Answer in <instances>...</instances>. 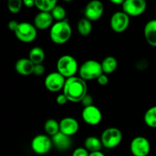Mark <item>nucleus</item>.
Wrapping results in <instances>:
<instances>
[{
    "instance_id": "nucleus-1",
    "label": "nucleus",
    "mask_w": 156,
    "mask_h": 156,
    "mask_svg": "<svg viewBox=\"0 0 156 156\" xmlns=\"http://www.w3.org/2000/svg\"><path fill=\"white\" fill-rule=\"evenodd\" d=\"M87 90L88 88L85 81L80 77L73 76L66 80L63 94L69 101L79 102L86 95Z\"/></svg>"
},
{
    "instance_id": "nucleus-4",
    "label": "nucleus",
    "mask_w": 156,
    "mask_h": 156,
    "mask_svg": "<svg viewBox=\"0 0 156 156\" xmlns=\"http://www.w3.org/2000/svg\"><path fill=\"white\" fill-rule=\"evenodd\" d=\"M57 72L65 78L75 76L78 72V62L73 56L70 55H63L59 58L56 63Z\"/></svg>"
},
{
    "instance_id": "nucleus-26",
    "label": "nucleus",
    "mask_w": 156,
    "mask_h": 156,
    "mask_svg": "<svg viewBox=\"0 0 156 156\" xmlns=\"http://www.w3.org/2000/svg\"><path fill=\"white\" fill-rule=\"evenodd\" d=\"M50 13H51L53 19L56 20L57 21H64L66 16V12L65 9L62 6L59 5H57Z\"/></svg>"
},
{
    "instance_id": "nucleus-33",
    "label": "nucleus",
    "mask_w": 156,
    "mask_h": 156,
    "mask_svg": "<svg viewBox=\"0 0 156 156\" xmlns=\"http://www.w3.org/2000/svg\"><path fill=\"white\" fill-rule=\"evenodd\" d=\"M18 24H19V23L17 22L16 21H9V24H8V27H9V30L15 32V30L17 29V27H18Z\"/></svg>"
},
{
    "instance_id": "nucleus-30",
    "label": "nucleus",
    "mask_w": 156,
    "mask_h": 156,
    "mask_svg": "<svg viewBox=\"0 0 156 156\" xmlns=\"http://www.w3.org/2000/svg\"><path fill=\"white\" fill-rule=\"evenodd\" d=\"M45 72V68H44V65L42 64H38V65H35L34 69V73L35 76H42Z\"/></svg>"
},
{
    "instance_id": "nucleus-18",
    "label": "nucleus",
    "mask_w": 156,
    "mask_h": 156,
    "mask_svg": "<svg viewBox=\"0 0 156 156\" xmlns=\"http://www.w3.org/2000/svg\"><path fill=\"white\" fill-rule=\"evenodd\" d=\"M144 36L148 44L156 47V19L150 20L144 27Z\"/></svg>"
},
{
    "instance_id": "nucleus-16",
    "label": "nucleus",
    "mask_w": 156,
    "mask_h": 156,
    "mask_svg": "<svg viewBox=\"0 0 156 156\" xmlns=\"http://www.w3.org/2000/svg\"><path fill=\"white\" fill-rule=\"evenodd\" d=\"M35 65L27 58H21L17 60L15 63V70L21 76H30L33 74Z\"/></svg>"
},
{
    "instance_id": "nucleus-15",
    "label": "nucleus",
    "mask_w": 156,
    "mask_h": 156,
    "mask_svg": "<svg viewBox=\"0 0 156 156\" xmlns=\"http://www.w3.org/2000/svg\"><path fill=\"white\" fill-rule=\"evenodd\" d=\"M53 18L50 12H41L35 16L34 20V25L36 28L44 30L48 28L52 25Z\"/></svg>"
},
{
    "instance_id": "nucleus-34",
    "label": "nucleus",
    "mask_w": 156,
    "mask_h": 156,
    "mask_svg": "<svg viewBox=\"0 0 156 156\" xmlns=\"http://www.w3.org/2000/svg\"><path fill=\"white\" fill-rule=\"evenodd\" d=\"M23 4L27 8H32L35 6V0H24L23 1Z\"/></svg>"
},
{
    "instance_id": "nucleus-27",
    "label": "nucleus",
    "mask_w": 156,
    "mask_h": 156,
    "mask_svg": "<svg viewBox=\"0 0 156 156\" xmlns=\"http://www.w3.org/2000/svg\"><path fill=\"white\" fill-rule=\"evenodd\" d=\"M23 2L21 0H9L8 2V8L12 13L17 14L20 12Z\"/></svg>"
},
{
    "instance_id": "nucleus-7",
    "label": "nucleus",
    "mask_w": 156,
    "mask_h": 156,
    "mask_svg": "<svg viewBox=\"0 0 156 156\" xmlns=\"http://www.w3.org/2000/svg\"><path fill=\"white\" fill-rule=\"evenodd\" d=\"M32 150L38 155H45L48 153L53 146L52 140L47 135L40 134L32 140L30 143Z\"/></svg>"
},
{
    "instance_id": "nucleus-29",
    "label": "nucleus",
    "mask_w": 156,
    "mask_h": 156,
    "mask_svg": "<svg viewBox=\"0 0 156 156\" xmlns=\"http://www.w3.org/2000/svg\"><path fill=\"white\" fill-rule=\"evenodd\" d=\"M81 102H82V105L84 106V108L91 106V105H92V104H93V98H92V97H91V95H89V94H87L86 95H85V97L83 98V99L81 101Z\"/></svg>"
},
{
    "instance_id": "nucleus-19",
    "label": "nucleus",
    "mask_w": 156,
    "mask_h": 156,
    "mask_svg": "<svg viewBox=\"0 0 156 156\" xmlns=\"http://www.w3.org/2000/svg\"><path fill=\"white\" fill-rule=\"evenodd\" d=\"M84 146L91 153V152H100L103 145L100 139L95 136H89L85 140Z\"/></svg>"
},
{
    "instance_id": "nucleus-11",
    "label": "nucleus",
    "mask_w": 156,
    "mask_h": 156,
    "mask_svg": "<svg viewBox=\"0 0 156 156\" xmlns=\"http://www.w3.org/2000/svg\"><path fill=\"white\" fill-rule=\"evenodd\" d=\"M129 24V16L123 12H117L111 16V27L116 33L125 31Z\"/></svg>"
},
{
    "instance_id": "nucleus-31",
    "label": "nucleus",
    "mask_w": 156,
    "mask_h": 156,
    "mask_svg": "<svg viewBox=\"0 0 156 156\" xmlns=\"http://www.w3.org/2000/svg\"><path fill=\"white\" fill-rule=\"evenodd\" d=\"M97 80L99 85H106L108 83V76H107V75L105 74V73L101 75V76L98 78Z\"/></svg>"
},
{
    "instance_id": "nucleus-36",
    "label": "nucleus",
    "mask_w": 156,
    "mask_h": 156,
    "mask_svg": "<svg viewBox=\"0 0 156 156\" xmlns=\"http://www.w3.org/2000/svg\"><path fill=\"white\" fill-rule=\"evenodd\" d=\"M111 2L114 3V4H116V5H123V0H111Z\"/></svg>"
},
{
    "instance_id": "nucleus-10",
    "label": "nucleus",
    "mask_w": 156,
    "mask_h": 156,
    "mask_svg": "<svg viewBox=\"0 0 156 156\" xmlns=\"http://www.w3.org/2000/svg\"><path fill=\"white\" fill-rule=\"evenodd\" d=\"M66 80L63 76L58 72H53L47 75L44 80V85L48 91L52 92H56L61 90L65 85Z\"/></svg>"
},
{
    "instance_id": "nucleus-22",
    "label": "nucleus",
    "mask_w": 156,
    "mask_h": 156,
    "mask_svg": "<svg viewBox=\"0 0 156 156\" xmlns=\"http://www.w3.org/2000/svg\"><path fill=\"white\" fill-rule=\"evenodd\" d=\"M56 5L57 2L56 0H35V6L41 12H51Z\"/></svg>"
},
{
    "instance_id": "nucleus-21",
    "label": "nucleus",
    "mask_w": 156,
    "mask_h": 156,
    "mask_svg": "<svg viewBox=\"0 0 156 156\" xmlns=\"http://www.w3.org/2000/svg\"><path fill=\"white\" fill-rule=\"evenodd\" d=\"M101 67L103 73L111 74L114 73L117 68V60L114 56H107L101 62Z\"/></svg>"
},
{
    "instance_id": "nucleus-5",
    "label": "nucleus",
    "mask_w": 156,
    "mask_h": 156,
    "mask_svg": "<svg viewBox=\"0 0 156 156\" xmlns=\"http://www.w3.org/2000/svg\"><path fill=\"white\" fill-rule=\"evenodd\" d=\"M123 139L121 131L116 127H110L102 133L101 140L102 145L106 149H114L120 144Z\"/></svg>"
},
{
    "instance_id": "nucleus-6",
    "label": "nucleus",
    "mask_w": 156,
    "mask_h": 156,
    "mask_svg": "<svg viewBox=\"0 0 156 156\" xmlns=\"http://www.w3.org/2000/svg\"><path fill=\"white\" fill-rule=\"evenodd\" d=\"M14 33L19 41L24 43L32 42L34 41L37 34L36 27L28 22L19 23Z\"/></svg>"
},
{
    "instance_id": "nucleus-17",
    "label": "nucleus",
    "mask_w": 156,
    "mask_h": 156,
    "mask_svg": "<svg viewBox=\"0 0 156 156\" xmlns=\"http://www.w3.org/2000/svg\"><path fill=\"white\" fill-rule=\"evenodd\" d=\"M53 145L60 151H66L70 149L72 146V140L70 136L65 135L62 133L59 132L52 137Z\"/></svg>"
},
{
    "instance_id": "nucleus-32",
    "label": "nucleus",
    "mask_w": 156,
    "mask_h": 156,
    "mask_svg": "<svg viewBox=\"0 0 156 156\" xmlns=\"http://www.w3.org/2000/svg\"><path fill=\"white\" fill-rule=\"evenodd\" d=\"M67 101H68V99H67V98L66 97V95L63 93L61 94H59L57 96V98H56V103L59 105H65L67 102Z\"/></svg>"
},
{
    "instance_id": "nucleus-28",
    "label": "nucleus",
    "mask_w": 156,
    "mask_h": 156,
    "mask_svg": "<svg viewBox=\"0 0 156 156\" xmlns=\"http://www.w3.org/2000/svg\"><path fill=\"white\" fill-rule=\"evenodd\" d=\"M90 153L85 148H77L74 150L72 156H89Z\"/></svg>"
},
{
    "instance_id": "nucleus-9",
    "label": "nucleus",
    "mask_w": 156,
    "mask_h": 156,
    "mask_svg": "<svg viewBox=\"0 0 156 156\" xmlns=\"http://www.w3.org/2000/svg\"><path fill=\"white\" fill-rule=\"evenodd\" d=\"M147 4L144 0H126L122 5L123 12L129 16H139L146 11Z\"/></svg>"
},
{
    "instance_id": "nucleus-20",
    "label": "nucleus",
    "mask_w": 156,
    "mask_h": 156,
    "mask_svg": "<svg viewBox=\"0 0 156 156\" xmlns=\"http://www.w3.org/2000/svg\"><path fill=\"white\" fill-rule=\"evenodd\" d=\"M28 59L33 62L34 65L42 64L45 59V53L44 50L40 47H34L29 52Z\"/></svg>"
},
{
    "instance_id": "nucleus-35",
    "label": "nucleus",
    "mask_w": 156,
    "mask_h": 156,
    "mask_svg": "<svg viewBox=\"0 0 156 156\" xmlns=\"http://www.w3.org/2000/svg\"><path fill=\"white\" fill-rule=\"evenodd\" d=\"M89 156H105V154L103 152H91Z\"/></svg>"
},
{
    "instance_id": "nucleus-3",
    "label": "nucleus",
    "mask_w": 156,
    "mask_h": 156,
    "mask_svg": "<svg viewBox=\"0 0 156 156\" xmlns=\"http://www.w3.org/2000/svg\"><path fill=\"white\" fill-rule=\"evenodd\" d=\"M79 76L85 81L98 79L103 74L101 64L94 59L87 60L79 67Z\"/></svg>"
},
{
    "instance_id": "nucleus-12",
    "label": "nucleus",
    "mask_w": 156,
    "mask_h": 156,
    "mask_svg": "<svg viewBox=\"0 0 156 156\" xmlns=\"http://www.w3.org/2000/svg\"><path fill=\"white\" fill-rule=\"evenodd\" d=\"M104 5L98 0H93L89 2L85 6V18L91 21H97L104 13Z\"/></svg>"
},
{
    "instance_id": "nucleus-8",
    "label": "nucleus",
    "mask_w": 156,
    "mask_h": 156,
    "mask_svg": "<svg viewBox=\"0 0 156 156\" xmlns=\"http://www.w3.org/2000/svg\"><path fill=\"white\" fill-rule=\"evenodd\" d=\"M150 149V143L143 136L136 137L130 143V152L133 156H148Z\"/></svg>"
},
{
    "instance_id": "nucleus-24",
    "label": "nucleus",
    "mask_w": 156,
    "mask_h": 156,
    "mask_svg": "<svg viewBox=\"0 0 156 156\" xmlns=\"http://www.w3.org/2000/svg\"><path fill=\"white\" fill-rule=\"evenodd\" d=\"M44 130L47 135L53 137L59 132V123L53 119H49L45 122Z\"/></svg>"
},
{
    "instance_id": "nucleus-13",
    "label": "nucleus",
    "mask_w": 156,
    "mask_h": 156,
    "mask_svg": "<svg viewBox=\"0 0 156 156\" xmlns=\"http://www.w3.org/2000/svg\"><path fill=\"white\" fill-rule=\"evenodd\" d=\"M82 117L85 123L91 126L99 124L102 120L101 112L98 108L94 105L84 108L82 113Z\"/></svg>"
},
{
    "instance_id": "nucleus-2",
    "label": "nucleus",
    "mask_w": 156,
    "mask_h": 156,
    "mask_svg": "<svg viewBox=\"0 0 156 156\" xmlns=\"http://www.w3.org/2000/svg\"><path fill=\"white\" fill-rule=\"evenodd\" d=\"M71 35V26L66 20L57 21L53 24L50 28V39L56 44H63L66 43L70 39Z\"/></svg>"
},
{
    "instance_id": "nucleus-23",
    "label": "nucleus",
    "mask_w": 156,
    "mask_h": 156,
    "mask_svg": "<svg viewBox=\"0 0 156 156\" xmlns=\"http://www.w3.org/2000/svg\"><path fill=\"white\" fill-rule=\"evenodd\" d=\"M78 32L82 36H87L89 34L92 30V24L91 21L87 19L86 18H82L78 22L77 24Z\"/></svg>"
},
{
    "instance_id": "nucleus-25",
    "label": "nucleus",
    "mask_w": 156,
    "mask_h": 156,
    "mask_svg": "<svg viewBox=\"0 0 156 156\" xmlns=\"http://www.w3.org/2000/svg\"><path fill=\"white\" fill-rule=\"evenodd\" d=\"M144 122L149 127L156 128V106L147 110L144 115Z\"/></svg>"
},
{
    "instance_id": "nucleus-14",
    "label": "nucleus",
    "mask_w": 156,
    "mask_h": 156,
    "mask_svg": "<svg viewBox=\"0 0 156 156\" xmlns=\"http://www.w3.org/2000/svg\"><path fill=\"white\" fill-rule=\"evenodd\" d=\"M79 123L73 117H65L59 122V132L68 136L75 135L79 131Z\"/></svg>"
}]
</instances>
